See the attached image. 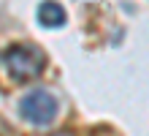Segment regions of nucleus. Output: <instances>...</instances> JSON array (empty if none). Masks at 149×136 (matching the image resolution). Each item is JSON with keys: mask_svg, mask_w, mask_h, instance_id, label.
<instances>
[{"mask_svg": "<svg viewBox=\"0 0 149 136\" xmlns=\"http://www.w3.org/2000/svg\"><path fill=\"white\" fill-rule=\"evenodd\" d=\"M3 66L14 82L38 79L46 68V52L36 44H14L3 54Z\"/></svg>", "mask_w": 149, "mask_h": 136, "instance_id": "1", "label": "nucleus"}, {"mask_svg": "<svg viewBox=\"0 0 149 136\" xmlns=\"http://www.w3.org/2000/svg\"><path fill=\"white\" fill-rule=\"evenodd\" d=\"M19 114L30 125H49L57 117V98L49 90H30L19 101Z\"/></svg>", "mask_w": 149, "mask_h": 136, "instance_id": "2", "label": "nucleus"}, {"mask_svg": "<svg viewBox=\"0 0 149 136\" xmlns=\"http://www.w3.org/2000/svg\"><path fill=\"white\" fill-rule=\"evenodd\" d=\"M36 16H38V25L43 27H63L68 22V14L60 3H41Z\"/></svg>", "mask_w": 149, "mask_h": 136, "instance_id": "3", "label": "nucleus"}]
</instances>
